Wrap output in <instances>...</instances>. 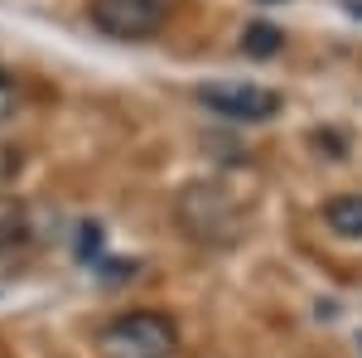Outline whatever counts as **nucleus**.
Wrapping results in <instances>:
<instances>
[{
	"label": "nucleus",
	"instance_id": "f257e3e1",
	"mask_svg": "<svg viewBox=\"0 0 362 358\" xmlns=\"http://www.w3.org/2000/svg\"><path fill=\"white\" fill-rule=\"evenodd\" d=\"M174 218L203 247H232L242 237L247 213H242V198L227 189V184H218V179H194V184H184L179 198H174Z\"/></svg>",
	"mask_w": 362,
	"mask_h": 358
},
{
	"label": "nucleus",
	"instance_id": "f03ea898",
	"mask_svg": "<svg viewBox=\"0 0 362 358\" xmlns=\"http://www.w3.org/2000/svg\"><path fill=\"white\" fill-rule=\"evenodd\" d=\"M97 344L107 358H169L179 344V330L160 310H126L102 325Z\"/></svg>",
	"mask_w": 362,
	"mask_h": 358
},
{
	"label": "nucleus",
	"instance_id": "7ed1b4c3",
	"mask_svg": "<svg viewBox=\"0 0 362 358\" xmlns=\"http://www.w3.org/2000/svg\"><path fill=\"white\" fill-rule=\"evenodd\" d=\"M87 20L107 39H150L169 20V0H87Z\"/></svg>",
	"mask_w": 362,
	"mask_h": 358
},
{
	"label": "nucleus",
	"instance_id": "20e7f679",
	"mask_svg": "<svg viewBox=\"0 0 362 358\" xmlns=\"http://www.w3.org/2000/svg\"><path fill=\"white\" fill-rule=\"evenodd\" d=\"M194 97L223 121H271L280 111V92L261 83H203Z\"/></svg>",
	"mask_w": 362,
	"mask_h": 358
},
{
	"label": "nucleus",
	"instance_id": "39448f33",
	"mask_svg": "<svg viewBox=\"0 0 362 358\" xmlns=\"http://www.w3.org/2000/svg\"><path fill=\"white\" fill-rule=\"evenodd\" d=\"M324 223L334 228L338 237L348 242H362V194H338L324 203Z\"/></svg>",
	"mask_w": 362,
	"mask_h": 358
},
{
	"label": "nucleus",
	"instance_id": "423d86ee",
	"mask_svg": "<svg viewBox=\"0 0 362 358\" xmlns=\"http://www.w3.org/2000/svg\"><path fill=\"white\" fill-rule=\"evenodd\" d=\"M280 39H285V34H280L276 25H266V20H261V25H247V34H242V54L271 58V54L280 49Z\"/></svg>",
	"mask_w": 362,
	"mask_h": 358
},
{
	"label": "nucleus",
	"instance_id": "0eeeda50",
	"mask_svg": "<svg viewBox=\"0 0 362 358\" xmlns=\"http://www.w3.org/2000/svg\"><path fill=\"white\" fill-rule=\"evenodd\" d=\"M20 233H25V213H20V203L0 198V252L15 247V242H20Z\"/></svg>",
	"mask_w": 362,
	"mask_h": 358
},
{
	"label": "nucleus",
	"instance_id": "6e6552de",
	"mask_svg": "<svg viewBox=\"0 0 362 358\" xmlns=\"http://www.w3.org/2000/svg\"><path fill=\"white\" fill-rule=\"evenodd\" d=\"M20 111V87H15V78L0 68V121H10Z\"/></svg>",
	"mask_w": 362,
	"mask_h": 358
},
{
	"label": "nucleus",
	"instance_id": "1a4fd4ad",
	"mask_svg": "<svg viewBox=\"0 0 362 358\" xmlns=\"http://www.w3.org/2000/svg\"><path fill=\"white\" fill-rule=\"evenodd\" d=\"M271 5H276V0H271Z\"/></svg>",
	"mask_w": 362,
	"mask_h": 358
}]
</instances>
